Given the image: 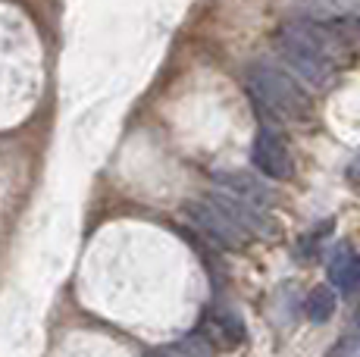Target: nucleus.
<instances>
[{"instance_id": "nucleus-1", "label": "nucleus", "mask_w": 360, "mask_h": 357, "mask_svg": "<svg viewBox=\"0 0 360 357\" xmlns=\"http://www.w3.org/2000/svg\"><path fill=\"white\" fill-rule=\"evenodd\" d=\"M276 47L285 66L292 70L304 85L310 88H329L335 82L338 60L332 38L323 35L320 25L310 22H285L276 32Z\"/></svg>"}, {"instance_id": "nucleus-2", "label": "nucleus", "mask_w": 360, "mask_h": 357, "mask_svg": "<svg viewBox=\"0 0 360 357\" xmlns=\"http://www.w3.org/2000/svg\"><path fill=\"white\" fill-rule=\"evenodd\" d=\"M245 82L248 94L257 100V107H263L276 119H307L314 110L310 94L297 85V75L285 72L269 60H257L248 66Z\"/></svg>"}, {"instance_id": "nucleus-3", "label": "nucleus", "mask_w": 360, "mask_h": 357, "mask_svg": "<svg viewBox=\"0 0 360 357\" xmlns=\"http://www.w3.org/2000/svg\"><path fill=\"white\" fill-rule=\"evenodd\" d=\"M185 216L195 223V229L200 232L204 238H210L217 248H229V251H238L245 248L248 242V232L241 229L238 223H232L223 210L217 207L213 201H188L185 204Z\"/></svg>"}, {"instance_id": "nucleus-4", "label": "nucleus", "mask_w": 360, "mask_h": 357, "mask_svg": "<svg viewBox=\"0 0 360 357\" xmlns=\"http://www.w3.org/2000/svg\"><path fill=\"white\" fill-rule=\"evenodd\" d=\"M251 160L263 176L276 178V182H285V178H292V173H295V160H292V150H288L285 138H282L276 129H266V126H263L257 132V138H254Z\"/></svg>"}, {"instance_id": "nucleus-5", "label": "nucleus", "mask_w": 360, "mask_h": 357, "mask_svg": "<svg viewBox=\"0 0 360 357\" xmlns=\"http://www.w3.org/2000/svg\"><path fill=\"white\" fill-rule=\"evenodd\" d=\"M207 201L217 204V207L223 210L232 223H238L248 235H266V232H273V226H269V219H266V210L257 207V204H251V201H245V197H235L229 191L217 188L207 195Z\"/></svg>"}, {"instance_id": "nucleus-6", "label": "nucleus", "mask_w": 360, "mask_h": 357, "mask_svg": "<svg viewBox=\"0 0 360 357\" xmlns=\"http://www.w3.org/2000/svg\"><path fill=\"white\" fill-rule=\"evenodd\" d=\"M213 178H217V188L229 191V195H235V197H245V201L257 204V207H263V210L273 204V191H269L266 185H263L257 176H251V173L226 169V173H217Z\"/></svg>"}, {"instance_id": "nucleus-7", "label": "nucleus", "mask_w": 360, "mask_h": 357, "mask_svg": "<svg viewBox=\"0 0 360 357\" xmlns=\"http://www.w3.org/2000/svg\"><path fill=\"white\" fill-rule=\"evenodd\" d=\"M329 279L348 294L360 292V254H351V251L338 254L329 264Z\"/></svg>"}, {"instance_id": "nucleus-8", "label": "nucleus", "mask_w": 360, "mask_h": 357, "mask_svg": "<svg viewBox=\"0 0 360 357\" xmlns=\"http://www.w3.org/2000/svg\"><path fill=\"white\" fill-rule=\"evenodd\" d=\"M304 313H307L310 323H326L335 313V292L329 285H316L314 292L304 301Z\"/></svg>"}, {"instance_id": "nucleus-9", "label": "nucleus", "mask_w": 360, "mask_h": 357, "mask_svg": "<svg viewBox=\"0 0 360 357\" xmlns=\"http://www.w3.org/2000/svg\"><path fill=\"white\" fill-rule=\"evenodd\" d=\"M213 326H217L219 339L226 342V345H245L248 339V329H245V320H238L235 313H217V320H213Z\"/></svg>"}, {"instance_id": "nucleus-10", "label": "nucleus", "mask_w": 360, "mask_h": 357, "mask_svg": "<svg viewBox=\"0 0 360 357\" xmlns=\"http://www.w3.org/2000/svg\"><path fill=\"white\" fill-rule=\"evenodd\" d=\"M348 176H351V178H354V182L360 185V160H357V163H354V167H351V169H348Z\"/></svg>"}, {"instance_id": "nucleus-11", "label": "nucleus", "mask_w": 360, "mask_h": 357, "mask_svg": "<svg viewBox=\"0 0 360 357\" xmlns=\"http://www.w3.org/2000/svg\"><path fill=\"white\" fill-rule=\"evenodd\" d=\"M144 357H172V354H169V351H148Z\"/></svg>"}, {"instance_id": "nucleus-12", "label": "nucleus", "mask_w": 360, "mask_h": 357, "mask_svg": "<svg viewBox=\"0 0 360 357\" xmlns=\"http://www.w3.org/2000/svg\"><path fill=\"white\" fill-rule=\"evenodd\" d=\"M354 320H357V323H360V304H357V313H354Z\"/></svg>"}]
</instances>
